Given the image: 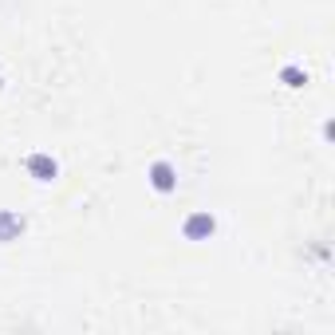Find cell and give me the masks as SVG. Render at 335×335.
Returning <instances> with one entry per match:
<instances>
[{"label": "cell", "mask_w": 335, "mask_h": 335, "mask_svg": "<svg viewBox=\"0 0 335 335\" xmlns=\"http://www.w3.org/2000/svg\"><path fill=\"white\" fill-rule=\"evenodd\" d=\"M154 182H158V190H170V170L158 166V170H154Z\"/></svg>", "instance_id": "7a4b0ae2"}, {"label": "cell", "mask_w": 335, "mask_h": 335, "mask_svg": "<svg viewBox=\"0 0 335 335\" xmlns=\"http://www.w3.org/2000/svg\"><path fill=\"white\" fill-rule=\"evenodd\" d=\"M197 233H213V221H205V217L190 221V237H197Z\"/></svg>", "instance_id": "6da1fadb"}]
</instances>
